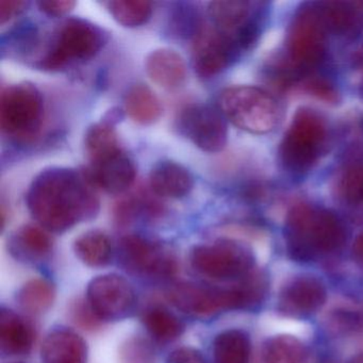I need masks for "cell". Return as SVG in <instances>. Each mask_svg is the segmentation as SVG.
Instances as JSON below:
<instances>
[{"label":"cell","mask_w":363,"mask_h":363,"mask_svg":"<svg viewBox=\"0 0 363 363\" xmlns=\"http://www.w3.org/2000/svg\"><path fill=\"white\" fill-rule=\"evenodd\" d=\"M145 71L152 82L167 90L177 89L186 77L184 58L169 48H158L148 54L145 59Z\"/></svg>","instance_id":"cell-19"},{"label":"cell","mask_w":363,"mask_h":363,"mask_svg":"<svg viewBox=\"0 0 363 363\" xmlns=\"http://www.w3.org/2000/svg\"><path fill=\"white\" fill-rule=\"evenodd\" d=\"M341 190L350 201L363 199V167H354L347 169L342 178Z\"/></svg>","instance_id":"cell-33"},{"label":"cell","mask_w":363,"mask_h":363,"mask_svg":"<svg viewBox=\"0 0 363 363\" xmlns=\"http://www.w3.org/2000/svg\"><path fill=\"white\" fill-rule=\"evenodd\" d=\"M27 206L45 230L65 233L99 212V203L84 175L74 169L52 167L31 182Z\"/></svg>","instance_id":"cell-1"},{"label":"cell","mask_w":363,"mask_h":363,"mask_svg":"<svg viewBox=\"0 0 363 363\" xmlns=\"http://www.w3.org/2000/svg\"><path fill=\"white\" fill-rule=\"evenodd\" d=\"M52 241L43 227L24 225L9 239V252L16 260L39 263L50 257Z\"/></svg>","instance_id":"cell-20"},{"label":"cell","mask_w":363,"mask_h":363,"mask_svg":"<svg viewBox=\"0 0 363 363\" xmlns=\"http://www.w3.org/2000/svg\"><path fill=\"white\" fill-rule=\"evenodd\" d=\"M41 93L28 82L11 84L0 95V127L12 137L28 138L41 125Z\"/></svg>","instance_id":"cell-9"},{"label":"cell","mask_w":363,"mask_h":363,"mask_svg":"<svg viewBox=\"0 0 363 363\" xmlns=\"http://www.w3.org/2000/svg\"><path fill=\"white\" fill-rule=\"evenodd\" d=\"M191 267L210 279H242L254 267L252 252L243 244L229 240L195 246L190 255Z\"/></svg>","instance_id":"cell-6"},{"label":"cell","mask_w":363,"mask_h":363,"mask_svg":"<svg viewBox=\"0 0 363 363\" xmlns=\"http://www.w3.org/2000/svg\"><path fill=\"white\" fill-rule=\"evenodd\" d=\"M318 10L326 30L337 35H354L360 29L362 18L358 10L345 3H326Z\"/></svg>","instance_id":"cell-27"},{"label":"cell","mask_w":363,"mask_h":363,"mask_svg":"<svg viewBox=\"0 0 363 363\" xmlns=\"http://www.w3.org/2000/svg\"><path fill=\"white\" fill-rule=\"evenodd\" d=\"M308 86H309L310 92L325 101H335L337 99V93L333 90V86H329L324 80H314V82H310Z\"/></svg>","instance_id":"cell-37"},{"label":"cell","mask_w":363,"mask_h":363,"mask_svg":"<svg viewBox=\"0 0 363 363\" xmlns=\"http://www.w3.org/2000/svg\"><path fill=\"white\" fill-rule=\"evenodd\" d=\"M150 186L159 196L182 199L192 191L194 178L184 165L171 160L160 161L150 171Z\"/></svg>","instance_id":"cell-18"},{"label":"cell","mask_w":363,"mask_h":363,"mask_svg":"<svg viewBox=\"0 0 363 363\" xmlns=\"http://www.w3.org/2000/svg\"><path fill=\"white\" fill-rule=\"evenodd\" d=\"M40 10L50 16H62L75 8L73 0H41L38 3Z\"/></svg>","instance_id":"cell-34"},{"label":"cell","mask_w":363,"mask_h":363,"mask_svg":"<svg viewBox=\"0 0 363 363\" xmlns=\"http://www.w3.org/2000/svg\"><path fill=\"white\" fill-rule=\"evenodd\" d=\"M124 106L127 116L140 125L154 124L162 114L158 97L144 84H135L129 89Z\"/></svg>","instance_id":"cell-23"},{"label":"cell","mask_w":363,"mask_h":363,"mask_svg":"<svg viewBox=\"0 0 363 363\" xmlns=\"http://www.w3.org/2000/svg\"><path fill=\"white\" fill-rule=\"evenodd\" d=\"M86 301L103 322L128 318L137 303V295L130 282L118 274L93 278L86 289Z\"/></svg>","instance_id":"cell-10"},{"label":"cell","mask_w":363,"mask_h":363,"mask_svg":"<svg viewBox=\"0 0 363 363\" xmlns=\"http://www.w3.org/2000/svg\"><path fill=\"white\" fill-rule=\"evenodd\" d=\"M147 333L156 341L167 343L175 341L184 333V324L173 312L160 306L147 308L142 316Z\"/></svg>","instance_id":"cell-26"},{"label":"cell","mask_w":363,"mask_h":363,"mask_svg":"<svg viewBox=\"0 0 363 363\" xmlns=\"http://www.w3.org/2000/svg\"><path fill=\"white\" fill-rule=\"evenodd\" d=\"M184 135L203 152H218L227 143L226 121L220 110L208 105H192L180 116Z\"/></svg>","instance_id":"cell-11"},{"label":"cell","mask_w":363,"mask_h":363,"mask_svg":"<svg viewBox=\"0 0 363 363\" xmlns=\"http://www.w3.org/2000/svg\"><path fill=\"white\" fill-rule=\"evenodd\" d=\"M69 316L76 326L88 331L97 330L104 323L86 298H76L72 301L69 307Z\"/></svg>","instance_id":"cell-32"},{"label":"cell","mask_w":363,"mask_h":363,"mask_svg":"<svg viewBox=\"0 0 363 363\" xmlns=\"http://www.w3.org/2000/svg\"><path fill=\"white\" fill-rule=\"evenodd\" d=\"M118 361L120 363H156V348L147 337H129L121 345Z\"/></svg>","instance_id":"cell-31"},{"label":"cell","mask_w":363,"mask_h":363,"mask_svg":"<svg viewBox=\"0 0 363 363\" xmlns=\"http://www.w3.org/2000/svg\"><path fill=\"white\" fill-rule=\"evenodd\" d=\"M350 363H363V354H359L354 356V358L350 361Z\"/></svg>","instance_id":"cell-39"},{"label":"cell","mask_w":363,"mask_h":363,"mask_svg":"<svg viewBox=\"0 0 363 363\" xmlns=\"http://www.w3.org/2000/svg\"><path fill=\"white\" fill-rule=\"evenodd\" d=\"M324 122L310 110H301L293 118L280 146L284 167L293 173H306L320 158L326 142Z\"/></svg>","instance_id":"cell-5"},{"label":"cell","mask_w":363,"mask_h":363,"mask_svg":"<svg viewBox=\"0 0 363 363\" xmlns=\"http://www.w3.org/2000/svg\"><path fill=\"white\" fill-rule=\"evenodd\" d=\"M167 363H206V360L199 350L184 346L173 350L167 357Z\"/></svg>","instance_id":"cell-35"},{"label":"cell","mask_w":363,"mask_h":363,"mask_svg":"<svg viewBox=\"0 0 363 363\" xmlns=\"http://www.w3.org/2000/svg\"><path fill=\"white\" fill-rule=\"evenodd\" d=\"M214 363H250V341L244 331H223L213 342Z\"/></svg>","instance_id":"cell-25"},{"label":"cell","mask_w":363,"mask_h":363,"mask_svg":"<svg viewBox=\"0 0 363 363\" xmlns=\"http://www.w3.org/2000/svg\"><path fill=\"white\" fill-rule=\"evenodd\" d=\"M103 31L82 18H71L59 28L54 43L42 60L46 69H58L72 61L89 60L103 48Z\"/></svg>","instance_id":"cell-8"},{"label":"cell","mask_w":363,"mask_h":363,"mask_svg":"<svg viewBox=\"0 0 363 363\" xmlns=\"http://www.w3.org/2000/svg\"><path fill=\"white\" fill-rule=\"evenodd\" d=\"M324 284L314 277L301 276L289 281L279 296V309L293 316L314 313L326 301Z\"/></svg>","instance_id":"cell-14"},{"label":"cell","mask_w":363,"mask_h":363,"mask_svg":"<svg viewBox=\"0 0 363 363\" xmlns=\"http://www.w3.org/2000/svg\"><path fill=\"white\" fill-rule=\"evenodd\" d=\"M28 3L23 0H0V24H5L26 9Z\"/></svg>","instance_id":"cell-36"},{"label":"cell","mask_w":363,"mask_h":363,"mask_svg":"<svg viewBox=\"0 0 363 363\" xmlns=\"http://www.w3.org/2000/svg\"><path fill=\"white\" fill-rule=\"evenodd\" d=\"M307 347L292 335H276L265 342L264 363H308Z\"/></svg>","instance_id":"cell-28"},{"label":"cell","mask_w":363,"mask_h":363,"mask_svg":"<svg viewBox=\"0 0 363 363\" xmlns=\"http://www.w3.org/2000/svg\"><path fill=\"white\" fill-rule=\"evenodd\" d=\"M76 257L89 267H104L111 262L113 248L107 233L90 230L82 233L73 244Z\"/></svg>","instance_id":"cell-22"},{"label":"cell","mask_w":363,"mask_h":363,"mask_svg":"<svg viewBox=\"0 0 363 363\" xmlns=\"http://www.w3.org/2000/svg\"><path fill=\"white\" fill-rule=\"evenodd\" d=\"M165 297L180 311L199 318H211L226 310L246 309L259 303L258 291L244 278L230 288L178 282L167 289Z\"/></svg>","instance_id":"cell-3"},{"label":"cell","mask_w":363,"mask_h":363,"mask_svg":"<svg viewBox=\"0 0 363 363\" xmlns=\"http://www.w3.org/2000/svg\"><path fill=\"white\" fill-rule=\"evenodd\" d=\"M41 358L43 363H86L88 346L73 329L57 327L44 339Z\"/></svg>","instance_id":"cell-16"},{"label":"cell","mask_w":363,"mask_h":363,"mask_svg":"<svg viewBox=\"0 0 363 363\" xmlns=\"http://www.w3.org/2000/svg\"><path fill=\"white\" fill-rule=\"evenodd\" d=\"M225 118L243 130L257 135L271 133L279 125L282 109L272 95L255 86L226 89L218 99Z\"/></svg>","instance_id":"cell-4"},{"label":"cell","mask_w":363,"mask_h":363,"mask_svg":"<svg viewBox=\"0 0 363 363\" xmlns=\"http://www.w3.org/2000/svg\"><path fill=\"white\" fill-rule=\"evenodd\" d=\"M84 143L91 162L101 160L122 150L113 126L105 121L92 125L88 129Z\"/></svg>","instance_id":"cell-29"},{"label":"cell","mask_w":363,"mask_h":363,"mask_svg":"<svg viewBox=\"0 0 363 363\" xmlns=\"http://www.w3.org/2000/svg\"><path fill=\"white\" fill-rule=\"evenodd\" d=\"M118 252L121 267L138 277L169 279L178 271L177 258L171 250L142 235L123 238Z\"/></svg>","instance_id":"cell-7"},{"label":"cell","mask_w":363,"mask_h":363,"mask_svg":"<svg viewBox=\"0 0 363 363\" xmlns=\"http://www.w3.org/2000/svg\"><path fill=\"white\" fill-rule=\"evenodd\" d=\"M35 341L33 325L13 310L0 311V350L6 357L29 354Z\"/></svg>","instance_id":"cell-17"},{"label":"cell","mask_w":363,"mask_h":363,"mask_svg":"<svg viewBox=\"0 0 363 363\" xmlns=\"http://www.w3.org/2000/svg\"><path fill=\"white\" fill-rule=\"evenodd\" d=\"M325 31L326 28L316 8L301 10L289 33L291 59L303 67L320 62L325 54Z\"/></svg>","instance_id":"cell-12"},{"label":"cell","mask_w":363,"mask_h":363,"mask_svg":"<svg viewBox=\"0 0 363 363\" xmlns=\"http://www.w3.org/2000/svg\"><path fill=\"white\" fill-rule=\"evenodd\" d=\"M108 9L118 24L135 28L150 20L152 5L145 0H114L108 3Z\"/></svg>","instance_id":"cell-30"},{"label":"cell","mask_w":363,"mask_h":363,"mask_svg":"<svg viewBox=\"0 0 363 363\" xmlns=\"http://www.w3.org/2000/svg\"><path fill=\"white\" fill-rule=\"evenodd\" d=\"M286 241L293 258L311 260L339 250L345 242V229L333 212L299 205L286 218Z\"/></svg>","instance_id":"cell-2"},{"label":"cell","mask_w":363,"mask_h":363,"mask_svg":"<svg viewBox=\"0 0 363 363\" xmlns=\"http://www.w3.org/2000/svg\"><path fill=\"white\" fill-rule=\"evenodd\" d=\"M352 250H354V256L357 258L363 260V233L357 238L354 246H352Z\"/></svg>","instance_id":"cell-38"},{"label":"cell","mask_w":363,"mask_h":363,"mask_svg":"<svg viewBox=\"0 0 363 363\" xmlns=\"http://www.w3.org/2000/svg\"><path fill=\"white\" fill-rule=\"evenodd\" d=\"M250 6L242 0H218L209 4L208 13L218 30L235 39L238 33L252 22Z\"/></svg>","instance_id":"cell-21"},{"label":"cell","mask_w":363,"mask_h":363,"mask_svg":"<svg viewBox=\"0 0 363 363\" xmlns=\"http://www.w3.org/2000/svg\"><path fill=\"white\" fill-rule=\"evenodd\" d=\"M237 42L218 29L201 27L193 42V65L201 77L210 78L224 71L237 54Z\"/></svg>","instance_id":"cell-13"},{"label":"cell","mask_w":363,"mask_h":363,"mask_svg":"<svg viewBox=\"0 0 363 363\" xmlns=\"http://www.w3.org/2000/svg\"><path fill=\"white\" fill-rule=\"evenodd\" d=\"M135 163L123 150L92 162L91 179L99 188L111 194L126 192L135 182Z\"/></svg>","instance_id":"cell-15"},{"label":"cell","mask_w":363,"mask_h":363,"mask_svg":"<svg viewBox=\"0 0 363 363\" xmlns=\"http://www.w3.org/2000/svg\"><path fill=\"white\" fill-rule=\"evenodd\" d=\"M56 299V286L44 278H33L25 282L16 293V301L21 310L31 315L48 311Z\"/></svg>","instance_id":"cell-24"}]
</instances>
